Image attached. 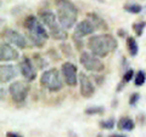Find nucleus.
<instances>
[{
  "label": "nucleus",
  "instance_id": "f257e3e1",
  "mask_svg": "<svg viewBox=\"0 0 146 137\" xmlns=\"http://www.w3.org/2000/svg\"><path fill=\"white\" fill-rule=\"evenodd\" d=\"M23 27L26 30V36L28 41L35 47H43L46 40L50 38V34L46 27L39 20L38 16L29 15L25 18Z\"/></svg>",
  "mask_w": 146,
  "mask_h": 137
},
{
  "label": "nucleus",
  "instance_id": "f03ea898",
  "mask_svg": "<svg viewBox=\"0 0 146 137\" xmlns=\"http://www.w3.org/2000/svg\"><path fill=\"white\" fill-rule=\"evenodd\" d=\"M89 51L96 55L98 57L104 58L111 52H115L118 47V40L112 34H93L86 41Z\"/></svg>",
  "mask_w": 146,
  "mask_h": 137
},
{
  "label": "nucleus",
  "instance_id": "7ed1b4c3",
  "mask_svg": "<svg viewBox=\"0 0 146 137\" xmlns=\"http://www.w3.org/2000/svg\"><path fill=\"white\" fill-rule=\"evenodd\" d=\"M55 9L58 22L65 29H72L77 24L78 9L71 0H55Z\"/></svg>",
  "mask_w": 146,
  "mask_h": 137
},
{
  "label": "nucleus",
  "instance_id": "20e7f679",
  "mask_svg": "<svg viewBox=\"0 0 146 137\" xmlns=\"http://www.w3.org/2000/svg\"><path fill=\"white\" fill-rule=\"evenodd\" d=\"M39 20L43 22V24L46 27L50 36L55 40H65L68 38L67 29H65L58 22V18L56 16V12H52L48 9H43V10L38 11Z\"/></svg>",
  "mask_w": 146,
  "mask_h": 137
},
{
  "label": "nucleus",
  "instance_id": "39448f33",
  "mask_svg": "<svg viewBox=\"0 0 146 137\" xmlns=\"http://www.w3.org/2000/svg\"><path fill=\"white\" fill-rule=\"evenodd\" d=\"M63 76L62 73L58 72L56 68H50V69L43 70L42 75L39 78L40 86L43 89L48 90L49 92H58L63 88Z\"/></svg>",
  "mask_w": 146,
  "mask_h": 137
},
{
  "label": "nucleus",
  "instance_id": "423d86ee",
  "mask_svg": "<svg viewBox=\"0 0 146 137\" xmlns=\"http://www.w3.org/2000/svg\"><path fill=\"white\" fill-rule=\"evenodd\" d=\"M29 90V81L27 80H16L9 86V94H10L12 101L17 104H23L26 102Z\"/></svg>",
  "mask_w": 146,
  "mask_h": 137
},
{
  "label": "nucleus",
  "instance_id": "0eeeda50",
  "mask_svg": "<svg viewBox=\"0 0 146 137\" xmlns=\"http://www.w3.org/2000/svg\"><path fill=\"white\" fill-rule=\"evenodd\" d=\"M79 63L85 70L91 73H101L105 69V65L101 58L90 51H82L79 56Z\"/></svg>",
  "mask_w": 146,
  "mask_h": 137
},
{
  "label": "nucleus",
  "instance_id": "6e6552de",
  "mask_svg": "<svg viewBox=\"0 0 146 137\" xmlns=\"http://www.w3.org/2000/svg\"><path fill=\"white\" fill-rule=\"evenodd\" d=\"M3 38L5 39V41L12 44L13 46H16L17 49H28L29 47V43L27 36L21 34L20 32H17L15 29L11 28H6L3 30Z\"/></svg>",
  "mask_w": 146,
  "mask_h": 137
},
{
  "label": "nucleus",
  "instance_id": "1a4fd4ad",
  "mask_svg": "<svg viewBox=\"0 0 146 137\" xmlns=\"http://www.w3.org/2000/svg\"><path fill=\"white\" fill-rule=\"evenodd\" d=\"M17 67L20 69V74L23 76L25 80L32 83V81H34L36 79V67L31 57L22 56Z\"/></svg>",
  "mask_w": 146,
  "mask_h": 137
},
{
  "label": "nucleus",
  "instance_id": "9d476101",
  "mask_svg": "<svg viewBox=\"0 0 146 137\" xmlns=\"http://www.w3.org/2000/svg\"><path fill=\"white\" fill-rule=\"evenodd\" d=\"M61 73L63 76V80H65L66 85L71 86V88H74L78 84V68L73 62H63L61 66Z\"/></svg>",
  "mask_w": 146,
  "mask_h": 137
},
{
  "label": "nucleus",
  "instance_id": "9b49d317",
  "mask_svg": "<svg viewBox=\"0 0 146 137\" xmlns=\"http://www.w3.org/2000/svg\"><path fill=\"white\" fill-rule=\"evenodd\" d=\"M78 84H79V92L84 98H90L95 94V84L85 73H79L78 75Z\"/></svg>",
  "mask_w": 146,
  "mask_h": 137
},
{
  "label": "nucleus",
  "instance_id": "f8f14e48",
  "mask_svg": "<svg viewBox=\"0 0 146 137\" xmlns=\"http://www.w3.org/2000/svg\"><path fill=\"white\" fill-rule=\"evenodd\" d=\"M12 44L7 41H3L0 45V61L1 62H12L20 58V53L15 49Z\"/></svg>",
  "mask_w": 146,
  "mask_h": 137
},
{
  "label": "nucleus",
  "instance_id": "ddd939ff",
  "mask_svg": "<svg viewBox=\"0 0 146 137\" xmlns=\"http://www.w3.org/2000/svg\"><path fill=\"white\" fill-rule=\"evenodd\" d=\"M96 29H95L94 24L88 20V18H84L83 21L78 22L76 26H74V30H73V35H77L79 38H84V36H90L93 35Z\"/></svg>",
  "mask_w": 146,
  "mask_h": 137
},
{
  "label": "nucleus",
  "instance_id": "4468645a",
  "mask_svg": "<svg viewBox=\"0 0 146 137\" xmlns=\"http://www.w3.org/2000/svg\"><path fill=\"white\" fill-rule=\"evenodd\" d=\"M18 73H20L18 67L7 65L6 62L5 63L3 62V65L0 66V83L1 84L10 83L11 80H13L18 75Z\"/></svg>",
  "mask_w": 146,
  "mask_h": 137
},
{
  "label": "nucleus",
  "instance_id": "2eb2a0df",
  "mask_svg": "<svg viewBox=\"0 0 146 137\" xmlns=\"http://www.w3.org/2000/svg\"><path fill=\"white\" fill-rule=\"evenodd\" d=\"M85 17L94 24V27H95V29L96 30H105V32L108 30L107 22L105 21L100 15H98L96 12H88Z\"/></svg>",
  "mask_w": 146,
  "mask_h": 137
},
{
  "label": "nucleus",
  "instance_id": "dca6fc26",
  "mask_svg": "<svg viewBox=\"0 0 146 137\" xmlns=\"http://www.w3.org/2000/svg\"><path fill=\"white\" fill-rule=\"evenodd\" d=\"M117 127L121 131L130 132L135 129V121L129 117H122L119 120L117 121Z\"/></svg>",
  "mask_w": 146,
  "mask_h": 137
},
{
  "label": "nucleus",
  "instance_id": "f3484780",
  "mask_svg": "<svg viewBox=\"0 0 146 137\" xmlns=\"http://www.w3.org/2000/svg\"><path fill=\"white\" fill-rule=\"evenodd\" d=\"M127 50L131 57H135L139 53V44L134 36H127Z\"/></svg>",
  "mask_w": 146,
  "mask_h": 137
},
{
  "label": "nucleus",
  "instance_id": "a211bd4d",
  "mask_svg": "<svg viewBox=\"0 0 146 137\" xmlns=\"http://www.w3.org/2000/svg\"><path fill=\"white\" fill-rule=\"evenodd\" d=\"M123 9H124L125 12L131 13V15H139V13L144 11V7L136 3H125L123 5Z\"/></svg>",
  "mask_w": 146,
  "mask_h": 137
},
{
  "label": "nucleus",
  "instance_id": "6ab92c4d",
  "mask_svg": "<svg viewBox=\"0 0 146 137\" xmlns=\"http://www.w3.org/2000/svg\"><path fill=\"white\" fill-rule=\"evenodd\" d=\"M32 60H33L36 69H45V68L48 67V65H49L48 61H46V58L43 57L40 53H34Z\"/></svg>",
  "mask_w": 146,
  "mask_h": 137
},
{
  "label": "nucleus",
  "instance_id": "aec40b11",
  "mask_svg": "<svg viewBox=\"0 0 146 137\" xmlns=\"http://www.w3.org/2000/svg\"><path fill=\"white\" fill-rule=\"evenodd\" d=\"M146 83V73L144 70H138L134 75V85L136 88H141Z\"/></svg>",
  "mask_w": 146,
  "mask_h": 137
},
{
  "label": "nucleus",
  "instance_id": "412c9836",
  "mask_svg": "<svg viewBox=\"0 0 146 137\" xmlns=\"http://www.w3.org/2000/svg\"><path fill=\"white\" fill-rule=\"evenodd\" d=\"M116 125H117V123H116V119L113 117L108 118L106 120H101L99 123V126L101 127L102 130H112Z\"/></svg>",
  "mask_w": 146,
  "mask_h": 137
},
{
  "label": "nucleus",
  "instance_id": "4be33fe9",
  "mask_svg": "<svg viewBox=\"0 0 146 137\" xmlns=\"http://www.w3.org/2000/svg\"><path fill=\"white\" fill-rule=\"evenodd\" d=\"M133 30L136 36H141L144 34V30L146 28V21H140V22H135L133 23Z\"/></svg>",
  "mask_w": 146,
  "mask_h": 137
},
{
  "label": "nucleus",
  "instance_id": "5701e85b",
  "mask_svg": "<svg viewBox=\"0 0 146 137\" xmlns=\"http://www.w3.org/2000/svg\"><path fill=\"white\" fill-rule=\"evenodd\" d=\"M104 112H105V108L101 106H91L84 111L86 115H100V114H102Z\"/></svg>",
  "mask_w": 146,
  "mask_h": 137
},
{
  "label": "nucleus",
  "instance_id": "b1692460",
  "mask_svg": "<svg viewBox=\"0 0 146 137\" xmlns=\"http://www.w3.org/2000/svg\"><path fill=\"white\" fill-rule=\"evenodd\" d=\"M58 47H60L61 52L63 53V56H65V57H67V58H72V57H73V47L71 46L70 44H67V43H61Z\"/></svg>",
  "mask_w": 146,
  "mask_h": 137
},
{
  "label": "nucleus",
  "instance_id": "393cba45",
  "mask_svg": "<svg viewBox=\"0 0 146 137\" xmlns=\"http://www.w3.org/2000/svg\"><path fill=\"white\" fill-rule=\"evenodd\" d=\"M134 75L135 73L133 70V68H128L127 70H124V73H123V76H122V81H124V83H129V81H131V79H134Z\"/></svg>",
  "mask_w": 146,
  "mask_h": 137
},
{
  "label": "nucleus",
  "instance_id": "a878e982",
  "mask_svg": "<svg viewBox=\"0 0 146 137\" xmlns=\"http://www.w3.org/2000/svg\"><path fill=\"white\" fill-rule=\"evenodd\" d=\"M72 40H73V44H74V47L77 50H79V51H82V49L84 47L83 38H79V36H77V35H72Z\"/></svg>",
  "mask_w": 146,
  "mask_h": 137
},
{
  "label": "nucleus",
  "instance_id": "bb28decb",
  "mask_svg": "<svg viewBox=\"0 0 146 137\" xmlns=\"http://www.w3.org/2000/svg\"><path fill=\"white\" fill-rule=\"evenodd\" d=\"M140 98H141L140 94H138V92H134V94H131V95L129 96V99H128V103H129V106H130V107H135L136 104H138V102L140 101Z\"/></svg>",
  "mask_w": 146,
  "mask_h": 137
},
{
  "label": "nucleus",
  "instance_id": "cd10ccee",
  "mask_svg": "<svg viewBox=\"0 0 146 137\" xmlns=\"http://www.w3.org/2000/svg\"><path fill=\"white\" fill-rule=\"evenodd\" d=\"M94 80L96 81V85H102L104 84V81H105V78L102 75H99V73H94Z\"/></svg>",
  "mask_w": 146,
  "mask_h": 137
},
{
  "label": "nucleus",
  "instance_id": "c85d7f7f",
  "mask_svg": "<svg viewBox=\"0 0 146 137\" xmlns=\"http://www.w3.org/2000/svg\"><path fill=\"white\" fill-rule=\"evenodd\" d=\"M117 35H118V38H123V39H127V36H128V34H127V30H124L123 28H121V29H118L117 30Z\"/></svg>",
  "mask_w": 146,
  "mask_h": 137
},
{
  "label": "nucleus",
  "instance_id": "c756f323",
  "mask_svg": "<svg viewBox=\"0 0 146 137\" xmlns=\"http://www.w3.org/2000/svg\"><path fill=\"white\" fill-rule=\"evenodd\" d=\"M5 136H6V137H21L22 135L20 134V132H12V131H7Z\"/></svg>",
  "mask_w": 146,
  "mask_h": 137
},
{
  "label": "nucleus",
  "instance_id": "7c9ffc66",
  "mask_svg": "<svg viewBox=\"0 0 146 137\" xmlns=\"http://www.w3.org/2000/svg\"><path fill=\"white\" fill-rule=\"evenodd\" d=\"M124 85H125L124 81H121V83H118V85H117V89H116L117 92H121V91H122L123 89H124Z\"/></svg>",
  "mask_w": 146,
  "mask_h": 137
},
{
  "label": "nucleus",
  "instance_id": "2f4dec72",
  "mask_svg": "<svg viewBox=\"0 0 146 137\" xmlns=\"http://www.w3.org/2000/svg\"><path fill=\"white\" fill-rule=\"evenodd\" d=\"M138 120H139L140 123H143V124H145V117H144V115H141V117L139 115V117H138Z\"/></svg>",
  "mask_w": 146,
  "mask_h": 137
},
{
  "label": "nucleus",
  "instance_id": "473e14b6",
  "mask_svg": "<svg viewBox=\"0 0 146 137\" xmlns=\"http://www.w3.org/2000/svg\"><path fill=\"white\" fill-rule=\"evenodd\" d=\"M111 137H125V135H119V134H112Z\"/></svg>",
  "mask_w": 146,
  "mask_h": 137
},
{
  "label": "nucleus",
  "instance_id": "72a5a7b5",
  "mask_svg": "<svg viewBox=\"0 0 146 137\" xmlns=\"http://www.w3.org/2000/svg\"><path fill=\"white\" fill-rule=\"evenodd\" d=\"M0 91H1V101H3V99H4V89L1 88V90H0Z\"/></svg>",
  "mask_w": 146,
  "mask_h": 137
},
{
  "label": "nucleus",
  "instance_id": "f704fd0d",
  "mask_svg": "<svg viewBox=\"0 0 146 137\" xmlns=\"http://www.w3.org/2000/svg\"><path fill=\"white\" fill-rule=\"evenodd\" d=\"M96 1H99V3H105V0H96Z\"/></svg>",
  "mask_w": 146,
  "mask_h": 137
}]
</instances>
